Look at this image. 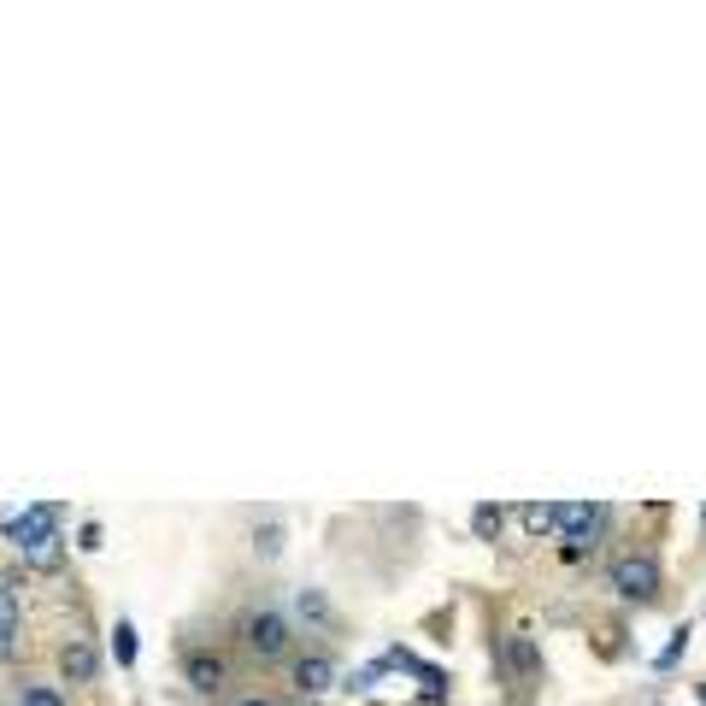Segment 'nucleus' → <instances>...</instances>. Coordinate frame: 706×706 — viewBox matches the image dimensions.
<instances>
[{"mask_svg": "<svg viewBox=\"0 0 706 706\" xmlns=\"http://www.w3.org/2000/svg\"><path fill=\"white\" fill-rule=\"evenodd\" d=\"M242 641H247V654H254V659H283V654H288V641H295V630H288V618H283V612L259 607V612H247V618H242Z\"/></svg>", "mask_w": 706, "mask_h": 706, "instance_id": "obj_1", "label": "nucleus"}, {"mask_svg": "<svg viewBox=\"0 0 706 706\" xmlns=\"http://www.w3.org/2000/svg\"><path fill=\"white\" fill-rule=\"evenodd\" d=\"M600 524H607V507L600 501H577V507H559V530H566V559H589V548H595V536H600Z\"/></svg>", "mask_w": 706, "mask_h": 706, "instance_id": "obj_2", "label": "nucleus"}, {"mask_svg": "<svg viewBox=\"0 0 706 706\" xmlns=\"http://www.w3.org/2000/svg\"><path fill=\"white\" fill-rule=\"evenodd\" d=\"M612 589L625 600H654L659 595V559L654 553H618L612 559Z\"/></svg>", "mask_w": 706, "mask_h": 706, "instance_id": "obj_3", "label": "nucleus"}, {"mask_svg": "<svg viewBox=\"0 0 706 706\" xmlns=\"http://www.w3.org/2000/svg\"><path fill=\"white\" fill-rule=\"evenodd\" d=\"M48 536H59V507L53 501H36V507H24V512L7 518V542L18 553H30L36 542H48Z\"/></svg>", "mask_w": 706, "mask_h": 706, "instance_id": "obj_4", "label": "nucleus"}, {"mask_svg": "<svg viewBox=\"0 0 706 706\" xmlns=\"http://www.w3.org/2000/svg\"><path fill=\"white\" fill-rule=\"evenodd\" d=\"M183 677H189V689L195 695H218L224 683H231V666H224L218 654H206V648H195L189 659H183Z\"/></svg>", "mask_w": 706, "mask_h": 706, "instance_id": "obj_5", "label": "nucleus"}, {"mask_svg": "<svg viewBox=\"0 0 706 706\" xmlns=\"http://www.w3.org/2000/svg\"><path fill=\"white\" fill-rule=\"evenodd\" d=\"M295 689L306 700L324 695V689H336V659H330V654H301L295 659Z\"/></svg>", "mask_w": 706, "mask_h": 706, "instance_id": "obj_6", "label": "nucleus"}, {"mask_svg": "<svg viewBox=\"0 0 706 706\" xmlns=\"http://www.w3.org/2000/svg\"><path fill=\"white\" fill-rule=\"evenodd\" d=\"M59 671H66V683H95V671H100V654H95V641L71 636L66 648H59Z\"/></svg>", "mask_w": 706, "mask_h": 706, "instance_id": "obj_7", "label": "nucleus"}, {"mask_svg": "<svg viewBox=\"0 0 706 706\" xmlns=\"http://www.w3.org/2000/svg\"><path fill=\"white\" fill-rule=\"evenodd\" d=\"M18 648V589L0 577V659H12Z\"/></svg>", "mask_w": 706, "mask_h": 706, "instance_id": "obj_8", "label": "nucleus"}, {"mask_svg": "<svg viewBox=\"0 0 706 706\" xmlns=\"http://www.w3.org/2000/svg\"><path fill=\"white\" fill-rule=\"evenodd\" d=\"M501 659H507V671H518V677H530L536 666H542V654H536V641H530V636H507Z\"/></svg>", "mask_w": 706, "mask_h": 706, "instance_id": "obj_9", "label": "nucleus"}, {"mask_svg": "<svg viewBox=\"0 0 706 706\" xmlns=\"http://www.w3.org/2000/svg\"><path fill=\"white\" fill-rule=\"evenodd\" d=\"M24 566H30V571H59V566H66V536H48V542H36V548L24 553Z\"/></svg>", "mask_w": 706, "mask_h": 706, "instance_id": "obj_10", "label": "nucleus"}, {"mask_svg": "<svg viewBox=\"0 0 706 706\" xmlns=\"http://www.w3.org/2000/svg\"><path fill=\"white\" fill-rule=\"evenodd\" d=\"M518 518H524L530 536H553V530H559V501H530Z\"/></svg>", "mask_w": 706, "mask_h": 706, "instance_id": "obj_11", "label": "nucleus"}, {"mask_svg": "<svg viewBox=\"0 0 706 706\" xmlns=\"http://www.w3.org/2000/svg\"><path fill=\"white\" fill-rule=\"evenodd\" d=\"M501 524H507V512H501V507H494V501H483V507H477V512H471V530H477V536H483V542H494V536H501Z\"/></svg>", "mask_w": 706, "mask_h": 706, "instance_id": "obj_12", "label": "nucleus"}, {"mask_svg": "<svg viewBox=\"0 0 706 706\" xmlns=\"http://www.w3.org/2000/svg\"><path fill=\"white\" fill-rule=\"evenodd\" d=\"M112 654H118V666H136V625H130V618H118V630H112Z\"/></svg>", "mask_w": 706, "mask_h": 706, "instance_id": "obj_13", "label": "nucleus"}, {"mask_svg": "<svg viewBox=\"0 0 706 706\" xmlns=\"http://www.w3.org/2000/svg\"><path fill=\"white\" fill-rule=\"evenodd\" d=\"M689 636H695L689 625H677V630H671V641H666V654H659V659H654V666H659V671H671V666H677V659H683V654H689Z\"/></svg>", "mask_w": 706, "mask_h": 706, "instance_id": "obj_14", "label": "nucleus"}, {"mask_svg": "<svg viewBox=\"0 0 706 706\" xmlns=\"http://www.w3.org/2000/svg\"><path fill=\"white\" fill-rule=\"evenodd\" d=\"M295 607H301L306 618H330V607H324V595H318V589H301V595H295Z\"/></svg>", "mask_w": 706, "mask_h": 706, "instance_id": "obj_15", "label": "nucleus"}, {"mask_svg": "<svg viewBox=\"0 0 706 706\" xmlns=\"http://www.w3.org/2000/svg\"><path fill=\"white\" fill-rule=\"evenodd\" d=\"M24 706H66V700H59V689H48V683H36V689H24Z\"/></svg>", "mask_w": 706, "mask_h": 706, "instance_id": "obj_16", "label": "nucleus"}, {"mask_svg": "<svg viewBox=\"0 0 706 706\" xmlns=\"http://www.w3.org/2000/svg\"><path fill=\"white\" fill-rule=\"evenodd\" d=\"M277 548H283V530H277V524H265V530H259V553H265V559H277Z\"/></svg>", "mask_w": 706, "mask_h": 706, "instance_id": "obj_17", "label": "nucleus"}, {"mask_svg": "<svg viewBox=\"0 0 706 706\" xmlns=\"http://www.w3.org/2000/svg\"><path fill=\"white\" fill-rule=\"evenodd\" d=\"M77 548L95 553V548H100V524H82V530H77Z\"/></svg>", "mask_w": 706, "mask_h": 706, "instance_id": "obj_18", "label": "nucleus"}, {"mask_svg": "<svg viewBox=\"0 0 706 706\" xmlns=\"http://www.w3.org/2000/svg\"><path fill=\"white\" fill-rule=\"evenodd\" d=\"M242 706H272V700H242Z\"/></svg>", "mask_w": 706, "mask_h": 706, "instance_id": "obj_19", "label": "nucleus"}, {"mask_svg": "<svg viewBox=\"0 0 706 706\" xmlns=\"http://www.w3.org/2000/svg\"><path fill=\"white\" fill-rule=\"evenodd\" d=\"M700 536H706V512H700Z\"/></svg>", "mask_w": 706, "mask_h": 706, "instance_id": "obj_20", "label": "nucleus"}, {"mask_svg": "<svg viewBox=\"0 0 706 706\" xmlns=\"http://www.w3.org/2000/svg\"><path fill=\"white\" fill-rule=\"evenodd\" d=\"M700 700H706V689H700Z\"/></svg>", "mask_w": 706, "mask_h": 706, "instance_id": "obj_21", "label": "nucleus"}]
</instances>
